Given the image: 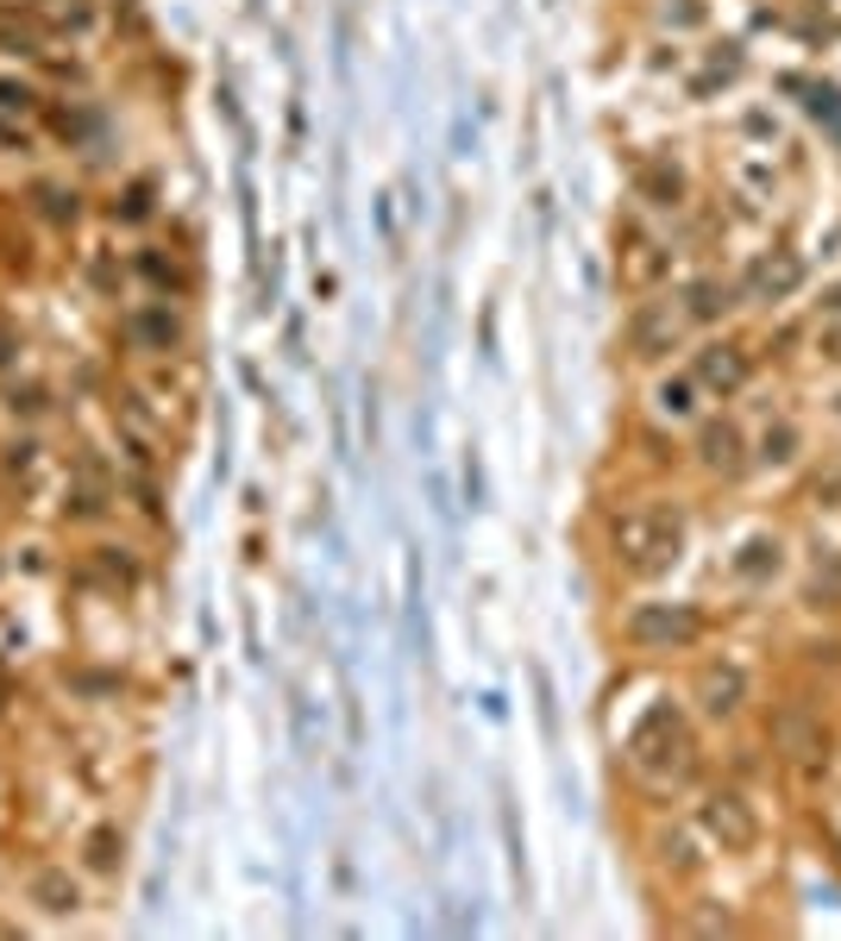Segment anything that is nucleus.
Returning <instances> with one entry per match:
<instances>
[{"instance_id": "nucleus-1", "label": "nucleus", "mask_w": 841, "mask_h": 941, "mask_svg": "<svg viewBox=\"0 0 841 941\" xmlns=\"http://www.w3.org/2000/svg\"><path fill=\"white\" fill-rule=\"evenodd\" d=\"M628 766H634V778L653 791H672L685 785L691 766H697V741H691V722L672 703H660V710L641 715V729L628 734Z\"/></svg>"}, {"instance_id": "nucleus-2", "label": "nucleus", "mask_w": 841, "mask_h": 941, "mask_svg": "<svg viewBox=\"0 0 841 941\" xmlns=\"http://www.w3.org/2000/svg\"><path fill=\"white\" fill-rule=\"evenodd\" d=\"M679 546H685L679 509H628V515L616 521V558L641 577H660L665 565L679 558Z\"/></svg>"}, {"instance_id": "nucleus-3", "label": "nucleus", "mask_w": 841, "mask_h": 941, "mask_svg": "<svg viewBox=\"0 0 841 941\" xmlns=\"http://www.w3.org/2000/svg\"><path fill=\"white\" fill-rule=\"evenodd\" d=\"M697 635H704V621H697V609H685V603H641V609L628 615V640H634V647H653V654L691 647Z\"/></svg>"}, {"instance_id": "nucleus-4", "label": "nucleus", "mask_w": 841, "mask_h": 941, "mask_svg": "<svg viewBox=\"0 0 841 941\" xmlns=\"http://www.w3.org/2000/svg\"><path fill=\"white\" fill-rule=\"evenodd\" d=\"M704 828L723 841V854H742V847L760 841V816L742 791H709L704 797Z\"/></svg>"}, {"instance_id": "nucleus-5", "label": "nucleus", "mask_w": 841, "mask_h": 941, "mask_svg": "<svg viewBox=\"0 0 841 941\" xmlns=\"http://www.w3.org/2000/svg\"><path fill=\"white\" fill-rule=\"evenodd\" d=\"M742 697H747V672L735 666V659H716V666L697 672V710H704V715L723 722V715L742 710Z\"/></svg>"}, {"instance_id": "nucleus-6", "label": "nucleus", "mask_w": 841, "mask_h": 941, "mask_svg": "<svg viewBox=\"0 0 841 941\" xmlns=\"http://www.w3.org/2000/svg\"><path fill=\"white\" fill-rule=\"evenodd\" d=\"M628 346L641 352V358H660V352L679 346V314H672V302L641 307V314L628 321Z\"/></svg>"}, {"instance_id": "nucleus-7", "label": "nucleus", "mask_w": 841, "mask_h": 941, "mask_svg": "<svg viewBox=\"0 0 841 941\" xmlns=\"http://www.w3.org/2000/svg\"><path fill=\"white\" fill-rule=\"evenodd\" d=\"M697 377H704L709 389H723V396H728V389L747 384V358H742L735 346H709L704 358H697Z\"/></svg>"}, {"instance_id": "nucleus-8", "label": "nucleus", "mask_w": 841, "mask_h": 941, "mask_svg": "<svg viewBox=\"0 0 841 941\" xmlns=\"http://www.w3.org/2000/svg\"><path fill=\"white\" fill-rule=\"evenodd\" d=\"M704 464L709 471H735V464H742V433H735L728 421L704 427Z\"/></svg>"}, {"instance_id": "nucleus-9", "label": "nucleus", "mask_w": 841, "mask_h": 941, "mask_svg": "<svg viewBox=\"0 0 841 941\" xmlns=\"http://www.w3.org/2000/svg\"><path fill=\"white\" fill-rule=\"evenodd\" d=\"M32 898H39L51 917H63V910H76V903H82V891H76V879H70V872H39Z\"/></svg>"}, {"instance_id": "nucleus-10", "label": "nucleus", "mask_w": 841, "mask_h": 941, "mask_svg": "<svg viewBox=\"0 0 841 941\" xmlns=\"http://www.w3.org/2000/svg\"><path fill=\"white\" fill-rule=\"evenodd\" d=\"M798 258H766L754 264V295H785V289H798Z\"/></svg>"}, {"instance_id": "nucleus-11", "label": "nucleus", "mask_w": 841, "mask_h": 941, "mask_svg": "<svg viewBox=\"0 0 841 941\" xmlns=\"http://www.w3.org/2000/svg\"><path fill=\"white\" fill-rule=\"evenodd\" d=\"M685 307L697 314V321H716V314L728 307V289L723 283H691L685 289Z\"/></svg>"}, {"instance_id": "nucleus-12", "label": "nucleus", "mask_w": 841, "mask_h": 941, "mask_svg": "<svg viewBox=\"0 0 841 941\" xmlns=\"http://www.w3.org/2000/svg\"><path fill=\"white\" fill-rule=\"evenodd\" d=\"M747 577H766V572H779V540H747V553L735 558Z\"/></svg>"}, {"instance_id": "nucleus-13", "label": "nucleus", "mask_w": 841, "mask_h": 941, "mask_svg": "<svg viewBox=\"0 0 841 941\" xmlns=\"http://www.w3.org/2000/svg\"><path fill=\"white\" fill-rule=\"evenodd\" d=\"M88 866H95V872H114L119 866V835L114 828H101L95 841H88Z\"/></svg>"}, {"instance_id": "nucleus-14", "label": "nucleus", "mask_w": 841, "mask_h": 941, "mask_svg": "<svg viewBox=\"0 0 841 941\" xmlns=\"http://www.w3.org/2000/svg\"><path fill=\"white\" fill-rule=\"evenodd\" d=\"M646 195H660V208H672V201H679V176H672V170H646Z\"/></svg>"}, {"instance_id": "nucleus-15", "label": "nucleus", "mask_w": 841, "mask_h": 941, "mask_svg": "<svg viewBox=\"0 0 841 941\" xmlns=\"http://www.w3.org/2000/svg\"><path fill=\"white\" fill-rule=\"evenodd\" d=\"M791 446H798V433H791V427H772V433H766V459H791Z\"/></svg>"}, {"instance_id": "nucleus-16", "label": "nucleus", "mask_w": 841, "mask_h": 941, "mask_svg": "<svg viewBox=\"0 0 841 941\" xmlns=\"http://www.w3.org/2000/svg\"><path fill=\"white\" fill-rule=\"evenodd\" d=\"M660 408H665V415H685V408H691V389H685V384H665V389H660Z\"/></svg>"}, {"instance_id": "nucleus-17", "label": "nucleus", "mask_w": 841, "mask_h": 941, "mask_svg": "<svg viewBox=\"0 0 841 941\" xmlns=\"http://www.w3.org/2000/svg\"><path fill=\"white\" fill-rule=\"evenodd\" d=\"M822 358H835V365H841V327L822 333Z\"/></svg>"}, {"instance_id": "nucleus-18", "label": "nucleus", "mask_w": 841, "mask_h": 941, "mask_svg": "<svg viewBox=\"0 0 841 941\" xmlns=\"http://www.w3.org/2000/svg\"><path fill=\"white\" fill-rule=\"evenodd\" d=\"M822 307H829V314H841V283L829 289V295H822Z\"/></svg>"}]
</instances>
